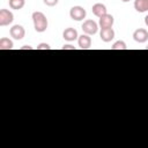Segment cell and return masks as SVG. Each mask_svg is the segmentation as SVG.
<instances>
[{
    "instance_id": "obj_3",
    "label": "cell",
    "mask_w": 148,
    "mask_h": 148,
    "mask_svg": "<svg viewBox=\"0 0 148 148\" xmlns=\"http://www.w3.org/2000/svg\"><path fill=\"white\" fill-rule=\"evenodd\" d=\"M98 23L95 22L94 20H86L83 23H82V31L83 34H87V35H95L97 31H98Z\"/></svg>"
},
{
    "instance_id": "obj_5",
    "label": "cell",
    "mask_w": 148,
    "mask_h": 148,
    "mask_svg": "<svg viewBox=\"0 0 148 148\" xmlns=\"http://www.w3.org/2000/svg\"><path fill=\"white\" fill-rule=\"evenodd\" d=\"M9 35L15 40H21L25 36V30L21 24H15L9 29Z\"/></svg>"
},
{
    "instance_id": "obj_8",
    "label": "cell",
    "mask_w": 148,
    "mask_h": 148,
    "mask_svg": "<svg viewBox=\"0 0 148 148\" xmlns=\"http://www.w3.org/2000/svg\"><path fill=\"white\" fill-rule=\"evenodd\" d=\"M113 23H114V17L111 14H105L102 17H99V20H98V25L101 29L102 28H112Z\"/></svg>"
},
{
    "instance_id": "obj_20",
    "label": "cell",
    "mask_w": 148,
    "mask_h": 148,
    "mask_svg": "<svg viewBox=\"0 0 148 148\" xmlns=\"http://www.w3.org/2000/svg\"><path fill=\"white\" fill-rule=\"evenodd\" d=\"M145 24H146V25L148 27V15H147V16L145 17Z\"/></svg>"
},
{
    "instance_id": "obj_2",
    "label": "cell",
    "mask_w": 148,
    "mask_h": 148,
    "mask_svg": "<svg viewBox=\"0 0 148 148\" xmlns=\"http://www.w3.org/2000/svg\"><path fill=\"white\" fill-rule=\"evenodd\" d=\"M69 16L74 21H83L87 16V12L82 6H73L69 9Z\"/></svg>"
},
{
    "instance_id": "obj_7",
    "label": "cell",
    "mask_w": 148,
    "mask_h": 148,
    "mask_svg": "<svg viewBox=\"0 0 148 148\" xmlns=\"http://www.w3.org/2000/svg\"><path fill=\"white\" fill-rule=\"evenodd\" d=\"M133 39L136 43H146L148 40V31L143 28H139L133 32Z\"/></svg>"
},
{
    "instance_id": "obj_15",
    "label": "cell",
    "mask_w": 148,
    "mask_h": 148,
    "mask_svg": "<svg viewBox=\"0 0 148 148\" xmlns=\"http://www.w3.org/2000/svg\"><path fill=\"white\" fill-rule=\"evenodd\" d=\"M111 50H127V45L124 40H117L111 46Z\"/></svg>"
},
{
    "instance_id": "obj_21",
    "label": "cell",
    "mask_w": 148,
    "mask_h": 148,
    "mask_svg": "<svg viewBox=\"0 0 148 148\" xmlns=\"http://www.w3.org/2000/svg\"><path fill=\"white\" fill-rule=\"evenodd\" d=\"M123 2H128V1H131V0H121Z\"/></svg>"
},
{
    "instance_id": "obj_18",
    "label": "cell",
    "mask_w": 148,
    "mask_h": 148,
    "mask_svg": "<svg viewBox=\"0 0 148 148\" xmlns=\"http://www.w3.org/2000/svg\"><path fill=\"white\" fill-rule=\"evenodd\" d=\"M61 49H62V50H75V46H73V45H71V44H66V45H64Z\"/></svg>"
},
{
    "instance_id": "obj_11",
    "label": "cell",
    "mask_w": 148,
    "mask_h": 148,
    "mask_svg": "<svg viewBox=\"0 0 148 148\" xmlns=\"http://www.w3.org/2000/svg\"><path fill=\"white\" fill-rule=\"evenodd\" d=\"M91 12L92 14L96 16V17H102L103 15L108 14V9H106V6L104 3H101V2H96L95 5H92L91 7Z\"/></svg>"
},
{
    "instance_id": "obj_14",
    "label": "cell",
    "mask_w": 148,
    "mask_h": 148,
    "mask_svg": "<svg viewBox=\"0 0 148 148\" xmlns=\"http://www.w3.org/2000/svg\"><path fill=\"white\" fill-rule=\"evenodd\" d=\"M9 3V7L14 10H18V9H22L25 5V0H9L8 1Z\"/></svg>"
},
{
    "instance_id": "obj_22",
    "label": "cell",
    "mask_w": 148,
    "mask_h": 148,
    "mask_svg": "<svg viewBox=\"0 0 148 148\" xmlns=\"http://www.w3.org/2000/svg\"><path fill=\"white\" fill-rule=\"evenodd\" d=\"M146 50H148V45H147V47H146Z\"/></svg>"
},
{
    "instance_id": "obj_4",
    "label": "cell",
    "mask_w": 148,
    "mask_h": 148,
    "mask_svg": "<svg viewBox=\"0 0 148 148\" xmlns=\"http://www.w3.org/2000/svg\"><path fill=\"white\" fill-rule=\"evenodd\" d=\"M13 21H14V15L10 10L6 8L0 9V25L1 27L9 25L10 23H13Z\"/></svg>"
},
{
    "instance_id": "obj_16",
    "label": "cell",
    "mask_w": 148,
    "mask_h": 148,
    "mask_svg": "<svg viewBox=\"0 0 148 148\" xmlns=\"http://www.w3.org/2000/svg\"><path fill=\"white\" fill-rule=\"evenodd\" d=\"M37 50H51V46L47 43H40L37 45Z\"/></svg>"
},
{
    "instance_id": "obj_1",
    "label": "cell",
    "mask_w": 148,
    "mask_h": 148,
    "mask_svg": "<svg viewBox=\"0 0 148 148\" xmlns=\"http://www.w3.org/2000/svg\"><path fill=\"white\" fill-rule=\"evenodd\" d=\"M31 18H32V22H34V28H35V30L37 32L46 31L49 22H47L46 16L44 15V13H42V12H34L32 15H31Z\"/></svg>"
},
{
    "instance_id": "obj_10",
    "label": "cell",
    "mask_w": 148,
    "mask_h": 148,
    "mask_svg": "<svg viewBox=\"0 0 148 148\" xmlns=\"http://www.w3.org/2000/svg\"><path fill=\"white\" fill-rule=\"evenodd\" d=\"M77 45L82 50L90 49L91 47V38H90V36L87 35V34H82L81 36H79V38H77Z\"/></svg>"
},
{
    "instance_id": "obj_12",
    "label": "cell",
    "mask_w": 148,
    "mask_h": 148,
    "mask_svg": "<svg viewBox=\"0 0 148 148\" xmlns=\"http://www.w3.org/2000/svg\"><path fill=\"white\" fill-rule=\"evenodd\" d=\"M134 9L138 13L148 12V0H135L134 1Z\"/></svg>"
},
{
    "instance_id": "obj_6",
    "label": "cell",
    "mask_w": 148,
    "mask_h": 148,
    "mask_svg": "<svg viewBox=\"0 0 148 148\" xmlns=\"http://www.w3.org/2000/svg\"><path fill=\"white\" fill-rule=\"evenodd\" d=\"M114 30L112 28H102L99 31V38L104 42V43H109L114 38Z\"/></svg>"
},
{
    "instance_id": "obj_19",
    "label": "cell",
    "mask_w": 148,
    "mask_h": 148,
    "mask_svg": "<svg viewBox=\"0 0 148 148\" xmlns=\"http://www.w3.org/2000/svg\"><path fill=\"white\" fill-rule=\"evenodd\" d=\"M32 49H34V47L30 46V45H24V46L21 47V50H32Z\"/></svg>"
},
{
    "instance_id": "obj_9",
    "label": "cell",
    "mask_w": 148,
    "mask_h": 148,
    "mask_svg": "<svg viewBox=\"0 0 148 148\" xmlns=\"http://www.w3.org/2000/svg\"><path fill=\"white\" fill-rule=\"evenodd\" d=\"M62 38L67 42H74L75 39L79 38V35H77V31L76 29L72 28V27H68L66 28L64 31H62Z\"/></svg>"
},
{
    "instance_id": "obj_17",
    "label": "cell",
    "mask_w": 148,
    "mask_h": 148,
    "mask_svg": "<svg viewBox=\"0 0 148 148\" xmlns=\"http://www.w3.org/2000/svg\"><path fill=\"white\" fill-rule=\"evenodd\" d=\"M58 1H59V0H43V2H44L46 6H49V7H54V6L58 3Z\"/></svg>"
},
{
    "instance_id": "obj_13",
    "label": "cell",
    "mask_w": 148,
    "mask_h": 148,
    "mask_svg": "<svg viewBox=\"0 0 148 148\" xmlns=\"http://www.w3.org/2000/svg\"><path fill=\"white\" fill-rule=\"evenodd\" d=\"M14 46L13 40L7 38V37H2L0 38V50H12Z\"/></svg>"
}]
</instances>
